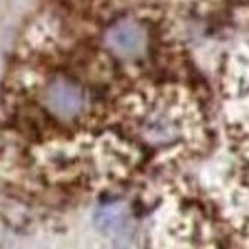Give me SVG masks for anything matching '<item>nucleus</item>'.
Segmentation results:
<instances>
[{
    "instance_id": "nucleus-1",
    "label": "nucleus",
    "mask_w": 249,
    "mask_h": 249,
    "mask_svg": "<svg viewBox=\"0 0 249 249\" xmlns=\"http://www.w3.org/2000/svg\"><path fill=\"white\" fill-rule=\"evenodd\" d=\"M86 93L83 88L66 77H55L46 83L43 104L46 110L58 120H73L86 109Z\"/></svg>"
},
{
    "instance_id": "nucleus-2",
    "label": "nucleus",
    "mask_w": 249,
    "mask_h": 249,
    "mask_svg": "<svg viewBox=\"0 0 249 249\" xmlns=\"http://www.w3.org/2000/svg\"><path fill=\"white\" fill-rule=\"evenodd\" d=\"M183 120L171 106H156L142 118V133L153 144H171L182 133Z\"/></svg>"
}]
</instances>
